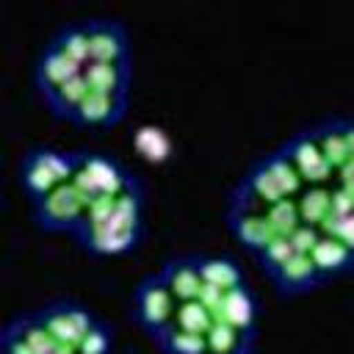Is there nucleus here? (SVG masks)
Listing matches in <instances>:
<instances>
[{
    "label": "nucleus",
    "instance_id": "1",
    "mask_svg": "<svg viewBox=\"0 0 354 354\" xmlns=\"http://www.w3.org/2000/svg\"><path fill=\"white\" fill-rule=\"evenodd\" d=\"M77 169V149H58L50 144H33L17 163V180L25 196L33 202L53 188L72 180Z\"/></svg>",
    "mask_w": 354,
    "mask_h": 354
},
{
    "label": "nucleus",
    "instance_id": "2",
    "mask_svg": "<svg viewBox=\"0 0 354 354\" xmlns=\"http://www.w3.org/2000/svg\"><path fill=\"white\" fill-rule=\"evenodd\" d=\"M144 232V216H130L113 207L102 221H83L72 235L80 249L91 254H124L138 246Z\"/></svg>",
    "mask_w": 354,
    "mask_h": 354
},
{
    "label": "nucleus",
    "instance_id": "3",
    "mask_svg": "<svg viewBox=\"0 0 354 354\" xmlns=\"http://www.w3.org/2000/svg\"><path fill=\"white\" fill-rule=\"evenodd\" d=\"M88 196L69 180L50 194L30 202V216L39 230L47 232H75L86 218Z\"/></svg>",
    "mask_w": 354,
    "mask_h": 354
},
{
    "label": "nucleus",
    "instance_id": "4",
    "mask_svg": "<svg viewBox=\"0 0 354 354\" xmlns=\"http://www.w3.org/2000/svg\"><path fill=\"white\" fill-rule=\"evenodd\" d=\"M133 180L136 174L113 155L77 149V169L72 174V183L88 196V202L100 194H122Z\"/></svg>",
    "mask_w": 354,
    "mask_h": 354
},
{
    "label": "nucleus",
    "instance_id": "5",
    "mask_svg": "<svg viewBox=\"0 0 354 354\" xmlns=\"http://www.w3.org/2000/svg\"><path fill=\"white\" fill-rule=\"evenodd\" d=\"M177 310V299L160 279V274H147L136 282L130 293V318L152 337L158 329H163Z\"/></svg>",
    "mask_w": 354,
    "mask_h": 354
},
{
    "label": "nucleus",
    "instance_id": "6",
    "mask_svg": "<svg viewBox=\"0 0 354 354\" xmlns=\"http://www.w3.org/2000/svg\"><path fill=\"white\" fill-rule=\"evenodd\" d=\"M33 313H36V318L44 324V329L53 337H58L61 343L75 346V348L80 346L86 332L97 324V315L86 304H80L75 299H53V301L36 307Z\"/></svg>",
    "mask_w": 354,
    "mask_h": 354
},
{
    "label": "nucleus",
    "instance_id": "7",
    "mask_svg": "<svg viewBox=\"0 0 354 354\" xmlns=\"http://www.w3.org/2000/svg\"><path fill=\"white\" fill-rule=\"evenodd\" d=\"M277 149L296 166V171L301 174V180L310 183V185H324V183L335 174V166L321 155V149H318V144H315L310 127L296 130V133L288 136V138L282 141V147H277Z\"/></svg>",
    "mask_w": 354,
    "mask_h": 354
},
{
    "label": "nucleus",
    "instance_id": "8",
    "mask_svg": "<svg viewBox=\"0 0 354 354\" xmlns=\"http://www.w3.org/2000/svg\"><path fill=\"white\" fill-rule=\"evenodd\" d=\"M86 33L91 61H130V36L116 17H88Z\"/></svg>",
    "mask_w": 354,
    "mask_h": 354
},
{
    "label": "nucleus",
    "instance_id": "9",
    "mask_svg": "<svg viewBox=\"0 0 354 354\" xmlns=\"http://www.w3.org/2000/svg\"><path fill=\"white\" fill-rule=\"evenodd\" d=\"M130 108V94H108V91H94L88 88V94L83 97V102L77 105L72 124L80 127H113L116 122L124 119Z\"/></svg>",
    "mask_w": 354,
    "mask_h": 354
},
{
    "label": "nucleus",
    "instance_id": "10",
    "mask_svg": "<svg viewBox=\"0 0 354 354\" xmlns=\"http://www.w3.org/2000/svg\"><path fill=\"white\" fill-rule=\"evenodd\" d=\"M86 66H80L77 61H72L55 41H44L41 50L36 53V61H33V83H36V91L44 94L55 86H61L64 80L80 75Z\"/></svg>",
    "mask_w": 354,
    "mask_h": 354
},
{
    "label": "nucleus",
    "instance_id": "11",
    "mask_svg": "<svg viewBox=\"0 0 354 354\" xmlns=\"http://www.w3.org/2000/svg\"><path fill=\"white\" fill-rule=\"evenodd\" d=\"M268 279L274 282L277 293H282V296H299V293H310V290L326 285L307 252H293Z\"/></svg>",
    "mask_w": 354,
    "mask_h": 354
},
{
    "label": "nucleus",
    "instance_id": "12",
    "mask_svg": "<svg viewBox=\"0 0 354 354\" xmlns=\"http://www.w3.org/2000/svg\"><path fill=\"white\" fill-rule=\"evenodd\" d=\"M227 227L252 254H257L266 243H271L277 238L274 227L266 218V210H249V207L227 205Z\"/></svg>",
    "mask_w": 354,
    "mask_h": 354
},
{
    "label": "nucleus",
    "instance_id": "13",
    "mask_svg": "<svg viewBox=\"0 0 354 354\" xmlns=\"http://www.w3.org/2000/svg\"><path fill=\"white\" fill-rule=\"evenodd\" d=\"M160 279L166 282V288L171 290V296L180 301H191L199 296V288H202V274H199V266H196V254H174V257H166L158 268Z\"/></svg>",
    "mask_w": 354,
    "mask_h": 354
},
{
    "label": "nucleus",
    "instance_id": "14",
    "mask_svg": "<svg viewBox=\"0 0 354 354\" xmlns=\"http://www.w3.org/2000/svg\"><path fill=\"white\" fill-rule=\"evenodd\" d=\"M3 329H8L11 335H17V337H19L22 343H28L36 354H77L75 346H66V343H61L58 337H53V335L44 329V324L36 318L33 310L14 315L11 321H6Z\"/></svg>",
    "mask_w": 354,
    "mask_h": 354
},
{
    "label": "nucleus",
    "instance_id": "15",
    "mask_svg": "<svg viewBox=\"0 0 354 354\" xmlns=\"http://www.w3.org/2000/svg\"><path fill=\"white\" fill-rule=\"evenodd\" d=\"M216 318L218 321H227L230 326L235 329H243V332H254L257 335V318H260V301L257 296L241 285V288H230L224 290L221 296V304L216 310Z\"/></svg>",
    "mask_w": 354,
    "mask_h": 354
},
{
    "label": "nucleus",
    "instance_id": "16",
    "mask_svg": "<svg viewBox=\"0 0 354 354\" xmlns=\"http://www.w3.org/2000/svg\"><path fill=\"white\" fill-rule=\"evenodd\" d=\"M310 257H313L324 282L343 277L354 268V249L346 246L340 238H332V235H321L318 243L310 249Z\"/></svg>",
    "mask_w": 354,
    "mask_h": 354
},
{
    "label": "nucleus",
    "instance_id": "17",
    "mask_svg": "<svg viewBox=\"0 0 354 354\" xmlns=\"http://www.w3.org/2000/svg\"><path fill=\"white\" fill-rule=\"evenodd\" d=\"M83 75L88 80V88H94V91L130 94L133 61H88Z\"/></svg>",
    "mask_w": 354,
    "mask_h": 354
},
{
    "label": "nucleus",
    "instance_id": "18",
    "mask_svg": "<svg viewBox=\"0 0 354 354\" xmlns=\"http://www.w3.org/2000/svg\"><path fill=\"white\" fill-rule=\"evenodd\" d=\"M257 335L230 326L227 321H213L205 332V354H254Z\"/></svg>",
    "mask_w": 354,
    "mask_h": 354
},
{
    "label": "nucleus",
    "instance_id": "19",
    "mask_svg": "<svg viewBox=\"0 0 354 354\" xmlns=\"http://www.w3.org/2000/svg\"><path fill=\"white\" fill-rule=\"evenodd\" d=\"M310 133L321 149V155L335 166V171L348 160V144H346V133H343V116H326L318 119L315 124H310Z\"/></svg>",
    "mask_w": 354,
    "mask_h": 354
},
{
    "label": "nucleus",
    "instance_id": "20",
    "mask_svg": "<svg viewBox=\"0 0 354 354\" xmlns=\"http://www.w3.org/2000/svg\"><path fill=\"white\" fill-rule=\"evenodd\" d=\"M86 94H88V80H86V75L80 72V75L64 80L61 86H55V88L39 94V97L44 100L47 111H50L55 119H66V122H72V116H75V111H77V105L83 102Z\"/></svg>",
    "mask_w": 354,
    "mask_h": 354
},
{
    "label": "nucleus",
    "instance_id": "21",
    "mask_svg": "<svg viewBox=\"0 0 354 354\" xmlns=\"http://www.w3.org/2000/svg\"><path fill=\"white\" fill-rule=\"evenodd\" d=\"M196 266H199L202 282L216 285V288H221V290L246 285L243 268H241L238 260L230 257V254H196Z\"/></svg>",
    "mask_w": 354,
    "mask_h": 354
},
{
    "label": "nucleus",
    "instance_id": "22",
    "mask_svg": "<svg viewBox=\"0 0 354 354\" xmlns=\"http://www.w3.org/2000/svg\"><path fill=\"white\" fill-rule=\"evenodd\" d=\"M50 41H55L72 61H77L80 66H88L91 61V47H88V33H86V22L83 19H72L55 28V33L50 36Z\"/></svg>",
    "mask_w": 354,
    "mask_h": 354
},
{
    "label": "nucleus",
    "instance_id": "23",
    "mask_svg": "<svg viewBox=\"0 0 354 354\" xmlns=\"http://www.w3.org/2000/svg\"><path fill=\"white\" fill-rule=\"evenodd\" d=\"M152 340L163 354H205V335L185 332L174 321H169L163 329H158L152 335Z\"/></svg>",
    "mask_w": 354,
    "mask_h": 354
},
{
    "label": "nucleus",
    "instance_id": "24",
    "mask_svg": "<svg viewBox=\"0 0 354 354\" xmlns=\"http://www.w3.org/2000/svg\"><path fill=\"white\" fill-rule=\"evenodd\" d=\"M296 205H299V216H301L304 224L321 227L332 216V188H326V185L301 188Z\"/></svg>",
    "mask_w": 354,
    "mask_h": 354
},
{
    "label": "nucleus",
    "instance_id": "25",
    "mask_svg": "<svg viewBox=\"0 0 354 354\" xmlns=\"http://www.w3.org/2000/svg\"><path fill=\"white\" fill-rule=\"evenodd\" d=\"M257 160H260V163L266 166V171L279 183V188L285 191V196H299V194H301L304 180H301V174L296 171V166H293V163H290L279 149L263 152Z\"/></svg>",
    "mask_w": 354,
    "mask_h": 354
},
{
    "label": "nucleus",
    "instance_id": "26",
    "mask_svg": "<svg viewBox=\"0 0 354 354\" xmlns=\"http://www.w3.org/2000/svg\"><path fill=\"white\" fill-rule=\"evenodd\" d=\"M246 185H249V191L268 207V205H274V202H279V199H285V191L279 188V183L266 171V166L254 158L252 163H249V169L243 171V177H241Z\"/></svg>",
    "mask_w": 354,
    "mask_h": 354
},
{
    "label": "nucleus",
    "instance_id": "27",
    "mask_svg": "<svg viewBox=\"0 0 354 354\" xmlns=\"http://www.w3.org/2000/svg\"><path fill=\"white\" fill-rule=\"evenodd\" d=\"M171 321H174L180 329H185V332H199V335H205V332L213 326L216 313L207 310L199 299H191V301H180V304H177Z\"/></svg>",
    "mask_w": 354,
    "mask_h": 354
},
{
    "label": "nucleus",
    "instance_id": "28",
    "mask_svg": "<svg viewBox=\"0 0 354 354\" xmlns=\"http://www.w3.org/2000/svg\"><path fill=\"white\" fill-rule=\"evenodd\" d=\"M133 144H136V149H138L147 160H163V158L171 152L169 136H166L160 127H155V124H141V127L136 130V136H133Z\"/></svg>",
    "mask_w": 354,
    "mask_h": 354
},
{
    "label": "nucleus",
    "instance_id": "29",
    "mask_svg": "<svg viewBox=\"0 0 354 354\" xmlns=\"http://www.w3.org/2000/svg\"><path fill=\"white\" fill-rule=\"evenodd\" d=\"M266 218H268V224L274 227V232H277V235H290V232L301 224L299 205H296V199H293V196H285V199H279V202L268 205V207H266Z\"/></svg>",
    "mask_w": 354,
    "mask_h": 354
},
{
    "label": "nucleus",
    "instance_id": "30",
    "mask_svg": "<svg viewBox=\"0 0 354 354\" xmlns=\"http://www.w3.org/2000/svg\"><path fill=\"white\" fill-rule=\"evenodd\" d=\"M293 254V246H290V241L285 238V235H277L271 243H266L254 257H257V263H260V268L266 271V277H271L288 257Z\"/></svg>",
    "mask_w": 354,
    "mask_h": 354
},
{
    "label": "nucleus",
    "instance_id": "31",
    "mask_svg": "<svg viewBox=\"0 0 354 354\" xmlns=\"http://www.w3.org/2000/svg\"><path fill=\"white\" fill-rule=\"evenodd\" d=\"M111 348H113V329L102 318H97V324L80 340L77 354H111Z\"/></svg>",
    "mask_w": 354,
    "mask_h": 354
},
{
    "label": "nucleus",
    "instance_id": "32",
    "mask_svg": "<svg viewBox=\"0 0 354 354\" xmlns=\"http://www.w3.org/2000/svg\"><path fill=\"white\" fill-rule=\"evenodd\" d=\"M321 235H332V238H340L346 246H351L354 249V210L348 213V216H329L321 227Z\"/></svg>",
    "mask_w": 354,
    "mask_h": 354
},
{
    "label": "nucleus",
    "instance_id": "33",
    "mask_svg": "<svg viewBox=\"0 0 354 354\" xmlns=\"http://www.w3.org/2000/svg\"><path fill=\"white\" fill-rule=\"evenodd\" d=\"M288 241H290V246H293V252H307L310 254V249L318 243V238H321V230L318 227H313V224H299L290 235H285Z\"/></svg>",
    "mask_w": 354,
    "mask_h": 354
},
{
    "label": "nucleus",
    "instance_id": "34",
    "mask_svg": "<svg viewBox=\"0 0 354 354\" xmlns=\"http://www.w3.org/2000/svg\"><path fill=\"white\" fill-rule=\"evenodd\" d=\"M335 174H337V183H343V185H354V158H348Z\"/></svg>",
    "mask_w": 354,
    "mask_h": 354
},
{
    "label": "nucleus",
    "instance_id": "35",
    "mask_svg": "<svg viewBox=\"0 0 354 354\" xmlns=\"http://www.w3.org/2000/svg\"><path fill=\"white\" fill-rule=\"evenodd\" d=\"M343 133L348 144V158H354V116H343Z\"/></svg>",
    "mask_w": 354,
    "mask_h": 354
}]
</instances>
